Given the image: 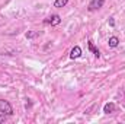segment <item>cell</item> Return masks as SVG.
Returning a JSON list of instances; mask_svg holds the SVG:
<instances>
[{
  "mask_svg": "<svg viewBox=\"0 0 125 124\" xmlns=\"http://www.w3.org/2000/svg\"><path fill=\"white\" fill-rule=\"evenodd\" d=\"M87 47H89V50H90V51H92V53L94 54V57H97V59L100 57V51H99V50L94 47V44L92 42V41H90V39L87 41Z\"/></svg>",
  "mask_w": 125,
  "mask_h": 124,
  "instance_id": "obj_6",
  "label": "cell"
},
{
  "mask_svg": "<svg viewBox=\"0 0 125 124\" xmlns=\"http://www.w3.org/2000/svg\"><path fill=\"white\" fill-rule=\"evenodd\" d=\"M0 112L1 114H6V115H13V107L10 105L9 101L0 99Z\"/></svg>",
  "mask_w": 125,
  "mask_h": 124,
  "instance_id": "obj_1",
  "label": "cell"
},
{
  "mask_svg": "<svg viewBox=\"0 0 125 124\" xmlns=\"http://www.w3.org/2000/svg\"><path fill=\"white\" fill-rule=\"evenodd\" d=\"M60 22H61V18H60V15H51L50 18H47L45 19V24H51V25H60Z\"/></svg>",
  "mask_w": 125,
  "mask_h": 124,
  "instance_id": "obj_3",
  "label": "cell"
},
{
  "mask_svg": "<svg viewBox=\"0 0 125 124\" xmlns=\"http://www.w3.org/2000/svg\"><path fill=\"white\" fill-rule=\"evenodd\" d=\"M39 35V32L38 31H29V32H26V38L28 39H32V38H35V37H38Z\"/></svg>",
  "mask_w": 125,
  "mask_h": 124,
  "instance_id": "obj_9",
  "label": "cell"
},
{
  "mask_svg": "<svg viewBox=\"0 0 125 124\" xmlns=\"http://www.w3.org/2000/svg\"><path fill=\"white\" fill-rule=\"evenodd\" d=\"M82 56V48L79 47V45H76V47H73V50L70 51V59H79Z\"/></svg>",
  "mask_w": 125,
  "mask_h": 124,
  "instance_id": "obj_4",
  "label": "cell"
},
{
  "mask_svg": "<svg viewBox=\"0 0 125 124\" xmlns=\"http://www.w3.org/2000/svg\"><path fill=\"white\" fill-rule=\"evenodd\" d=\"M115 110H116V107H115L114 102H108V104H105V107H103V112H105V114H112Z\"/></svg>",
  "mask_w": 125,
  "mask_h": 124,
  "instance_id": "obj_5",
  "label": "cell"
},
{
  "mask_svg": "<svg viewBox=\"0 0 125 124\" xmlns=\"http://www.w3.org/2000/svg\"><path fill=\"white\" fill-rule=\"evenodd\" d=\"M67 3H68V0H55L54 7H64V6H67Z\"/></svg>",
  "mask_w": 125,
  "mask_h": 124,
  "instance_id": "obj_8",
  "label": "cell"
},
{
  "mask_svg": "<svg viewBox=\"0 0 125 124\" xmlns=\"http://www.w3.org/2000/svg\"><path fill=\"white\" fill-rule=\"evenodd\" d=\"M108 44H109L111 48H115V47L119 45V38H118V37H111L109 41H108Z\"/></svg>",
  "mask_w": 125,
  "mask_h": 124,
  "instance_id": "obj_7",
  "label": "cell"
},
{
  "mask_svg": "<svg viewBox=\"0 0 125 124\" xmlns=\"http://www.w3.org/2000/svg\"><path fill=\"white\" fill-rule=\"evenodd\" d=\"M105 1L106 0H92L90 3H89V12H94V10H99L100 7H103V4H105Z\"/></svg>",
  "mask_w": 125,
  "mask_h": 124,
  "instance_id": "obj_2",
  "label": "cell"
},
{
  "mask_svg": "<svg viewBox=\"0 0 125 124\" xmlns=\"http://www.w3.org/2000/svg\"><path fill=\"white\" fill-rule=\"evenodd\" d=\"M109 25H111V26H114V25H115V21H114V19H112V18H111V19H109Z\"/></svg>",
  "mask_w": 125,
  "mask_h": 124,
  "instance_id": "obj_11",
  "label": "cell"
},
{
  "mask_svg": "<svg viewBox=\"0 0 125 124\" xmlns=\"http://www.w3.org/2000/svg\"><path fill=\"white\" fill-rule=\"evenodd\" d=\"M1 123H6V117H4V114H0V124Z\"/></svg>",
  "mask_w": 125,
  "mask_h": 124,
  "instance_id": "obj_10",
  "label": "cell"
}]
</instances>
